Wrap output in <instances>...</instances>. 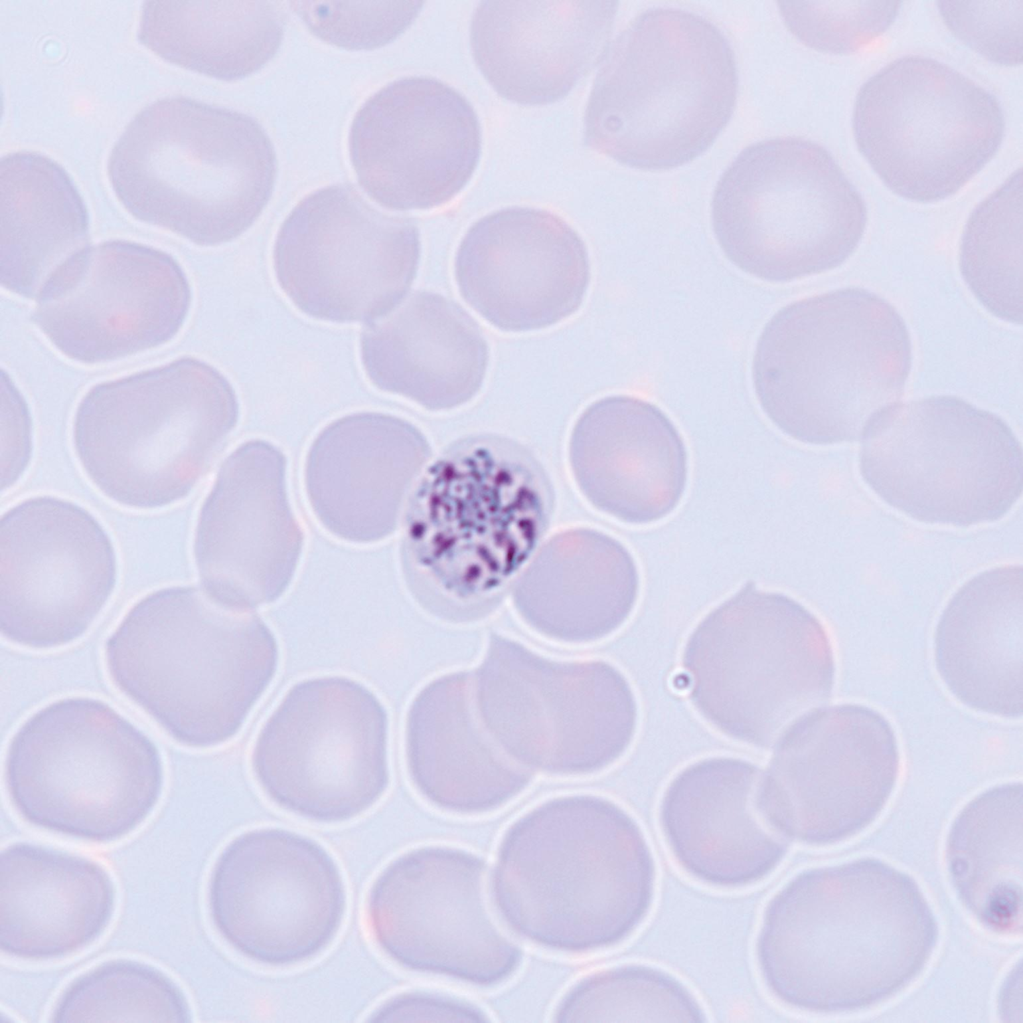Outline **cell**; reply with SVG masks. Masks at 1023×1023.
<instances>
[{
    "label": "cell",
    "mask_w": 1023,
    "mask_h": 1023,
    "mask_svg": "<svg viewBox=\"0 0 1023 1023\" xmlns=\"http://www.w3.org/2000/svg\"><path fill=\"white\" fill-rule=\"evenodd\" d=\"M935 915L908 874L875 858L798 875L769 905L758 942L764 977L796 1008L852 1012L913 982L936 947Z\"/></svg>",
    "instance_id": "6da1fadb"
},
{
    "label": "cell",
    "mask_w": 1023,
    "mask_h": 1023,
    "mask_svg": "<svg viewBox=\"0 0 1023 1023\" xmlns=\"http://www.w3.org/2000/svg\"><path fill=\"white\" fill-rule=\"evenodd\" d=\"M652 884L650 852L635 822L608 800L577 795L545 802L510 827L494 892L505 919L529 940L585 952L636 926Z\"/></svg>",
    "instance_id": "7a4b0ae2"
},
{
    "label": "cell",
    "mask_w": 1023,
    "mask_h": 1023,
    "mask_svg": "<svg viewBox=\"0 0 1023 1023\" xmlns=\"http://www.w3.org/2000/svg\"><path fill=\"white\" fill-rule=\"evenodd\" d=\"M106 660L117 687L174 739L210 747L237 733L266 690L277 645L251 609L172 587L127 613Z\"/></svg>",
    "instance_id": "3957f363"
},
{
    "label": "cell",
    "mask_w": 1023,
    "mask_h": 1023,
    "mask_svg": "<svg viewBox=\"0 0 1023 1023\" xmlns=\"http://www.w3.org/2000/svg\"><path fill=\"white\" fill-rule=\"evenodd\" d=\"M912 348L903 318L885 299L849 287L780 309L753 357L757 399L798 441H855L901 398Z\"/></svg>",
    "instance_id": "277c9868"
},
{
    "label": "cell",
    "mask_w": 1023,
    "mask_h": 1023,
    "mask_svg": "<svg viewBox=\"0 0 1023 1023\" xmlns=\"http://www.w3.org/2000/svg\"><path fill=\"white\" fill-rule=\"evenodd\" d=\"M737 93L734 52L715 24L681 9H648L604 55L585 111L584 142L631 168H677L714 143Z\"/></svg>",
    "instance_id": "5b68a950"
},
{
    "label": "cell",
    "mask_w": 1023,
    "mask_h": 1023,
    "mask_svg": "<svg viewBox=\"0 0 1023 1023\" xmlns=\"http://www.w3.org/2000/svg\"><path fill=\"white\" fill-rule=\"evenodd\" d=\"M274 147L252 117L187 97L142 109L114 144L111 187L137 220L204 246L231 241L267 205Z\"/></svg>",
    "instance_id": "8992f818"
},
{
    "label": "cell",
    "mask_w": 1023,
    "mask_h": 1023,
    "mask_svg": "<svg viewBox=\"0 0 1023 1023\" xmlns=\"http://www.w3.org/2000/svg\"><path fill=\"white\" fill-rule=\"evenodd\" d=\"M237 417L226 378L187 357L92 387L78 405L73 440L82 467L107 497L156 508L192 490Z\"/></svg>",
    "instance_id": "52a82bcc"
},
{
    "label": "cell",
    "mask_w": 1023,
    "mask_h": 1023,
    "mask_svg": "<svg viewBox=\"0 0 1023 1023\" xmlns=\"http://www.w3.org/2000/svg\"><path fill=\"white\" fill-rule=\"evenodd\" d=\"M700 713L726 735L768 746L826 701L835 676L828 634L802 604L745 584L708 613L683 654Z\"/></svg>",
    "instance_id": "ba28073f"
},
{
    "label": "cell",
    "mask_w": 1023,
    "mask_h": 1023,
    "mask_svg": "<svg viewBox=\"0 0 1023 1023\" xmlns=\"http://www.w3.org/2000/svg\"><path fill=\"white\" fill-rule=\"evenodd\" d=\"M7 787L30 824L72 838L109 842L138 827L162 787L157 748L106 703L54 702L14 735Z\"/></svg>",
    "instance_id": "9c48e42d"
},
{
    "label": "cell",
    "mask_w": 1023,
    "mask_h": 1023,
    "mask_svg": "<svg viewBox=\"0 0 1023 1023\" xmlns=\"http://www.w3.org/2000/svg\"><path fill=\"white\" fill-rule=\"evenodd\" d=\"M711 221L736 267L787 282L846 261L863 236L867 210L825 148L777 137L746 147L726 168L712 197Z\"/></svg>",
    "instance_id": "30bf717a"
},
{
    "label": "cell",
    "mask_w": 1023,
    "mask_h": 1023,
    "mask_svg": "<svg viewBox=\"0 0 1023 1023\" xmlns=\"http://www.w3.org/2000/svg\"><path fill=\"white\" fill-rule=\"evenodd\" d=\"M859 463L881 499L927 523L995 521L1022 493V448L1010 427L954 396L885 411L863 436Z\"/></svg>",
    "instance_id": "8fae6325"
},
{
    "label": "cell",
    "mask_w": 1023,
    "mask_h": 1023,
    "mask_svg": "<svg viewBox=\"0 0 1023 1023\" xmlns=\"http://www.w3.org/2000/svg\"><path fill=\"white\" fill-rule=\"evenodd\" d=\"M478 720L512 760L554 774L615 762L635 732L624 676L602 661H556L493 637L472 683Z\"/></svg>",
    "instance_id": "7c38bea8"
},
{
    "label": "cell",
    "mask_w": 1023,
    "mask_h": 1023,
    "mask_svg": "<svg viewBox=\"0 0 1023 1023\" xmlns=\"http://www.w3.org/2000/svg\"><path fill=\"white\" fill-rule=\"evenodd\" d=\"M852 129L862 156L895 194L946 199L997 153L1005 132L998 100L935 59L898 58L859 89Z\"/></svg>",
    "instance_id": "4fadbf2b"
},
{
    "label": "cell",
    "mask_w": 1023,
    "mask_h": 1023,
    "mask_svg": "<svg viewBox=\"0 0 1023 1023\" xmlns=\"http://www.w3.org/2000/svg\"><path fill=\"white\" fill-rule=\"evenodd\" d=\"M252 765L268 797L308 820L334 823L368 810L388 783L387 715L343 677L293 686L263 725Z\"/></svg>",
    "instance_id": "5bb4252c"
},
{
    "label": "cell",
    "mask_w": 1023,
    "mask_h": 1023,
    "mask_svg": "<svg viewBox=\"0 0 1023 1023\" xmlns=\"http://www.w3.org/2000/svg\"><path fill=\"white\" fill-rule=\"evenodd\" d=\"M420 255L407 218L388 215L349 184L305 196L277 234L279 285L304 313L323 320L376 319L401 302Z\"/></svg>",
    "instance_id": "9a60e30c"
},
{
    "label": "cell",
    "mask_w": 1023,
    "mask_h": 1023,
    "mask_svg": "<svg viewBox=\"0 0 1023 1023\" xmlns=\"http://www.w3.org/2000/svg\"><path fill=\"white\" fill-rule=\"evenodd\" d=\"M210 916L221 937L259 964L288 966L324 950L336 936L346 892L332 856L316 841L281 829L235 837L209 880Z\"/></svg>",
    "instance_id": "2e32d148"
},
{
    "label": "cell",
    "mask_w": 1023,
    "mask_h": 1023,
    "mask_svg": "<svg viewBox=\"0 0 1023 1023\" xmlns=\"http://www.w3.org/2000/svg\"><path fill=\"white\" fill-rule=\"evenodd\" d=\"M899 770L888 720L863 705H835L803 715L780 736L762 773L761 804L785 836L834 844L878 817Z\"/></svg>",
    "instance_id": "e0dca14e"
},
{
    "label": "cell",
    "mask_w": 1023,
    "mask_h": 1023,
    "mask_svg": "<svg viewBox=\"0 0 1023 1023\" xmlns=\"http://www.w3.org/2000/svg\"><path fill=\"white\" fill-rule=\"evenodd\" d=\"M367 918L380 949L413 971L490 985L519 961L493 918L483 863L460 850L423 847L393 860L371 887Z\"/></svg>",
    "instance_id": "ac0fdd59"
},
{
    "label": "cell",
    "mask_w": 1023,
    "mask_h": 1023,
    "mask_svg": "<svg viewBox=\"0 0 1023 1023\" xmlns=\"http://www.w3.org/2000/svg\"><path fill=\"white\" fill-rule=\"evenodd\" d=\"M116 581L110 538L78 505L48 496L11 508L0 523V626L9 640L51 648L81 636Z\"/></svg>",
    "instance_id": "d6986e66"
},
{
    "label": "cell",
    "mask_w": 1023,
    "mask_h": 1023,
    "mask_svg": "<svg viewBox=\"0 0 1023 1023\" xmlns=\"http://www.w3.org/2000/svg\"><path fill=\"white\" fill-rule=\"evenodd\" d=\"M190 302L189 283L174 258L115 240L67 262L40 293L33 320L64 355L95 364L168 342Z\"/></svg>",
    "instance_id": "ffe728a7"
},
{
    "label": "cell",
    "mask_w": 1023,
    "mask_h": 1023,
    "mask_svg": "<svg viewBox=\"0 0 1023 1023\" xmlns=\"http://www.w3.org/2000/svg\"><path fill=\"white\" fill-rule=\"evenodd\" d=\"M349 156L360 187L392 210H426L453 199L480 158L481 129L466 98L427 76L395 80L358 109Z\"/></svg>",
    "instance_id": "44dd1931"
},
{
    "label": "cell",
    "mask_w": 1023,
    "mask_h": 1023,
    "mask_svg": "<svg viewBox=\"0 0 1023 1023\" xmlns=\"http://www.w3.org/2000/svg\"><path fill=\"white\" fill-rule=\"evenodd\" d=\"M302 544L283 453L262 440L240 445L200 511L194 555L203 589L233 607L270 603L289 586Z\"/></svg>",
    "instance_id": "7402d4cb"
},
{
    "label": "cell",
    "mask_w": 1023,
    "mask_h": 1023,
    "mask_svg": "<svg viewBox=\"0 0 1023 1023\" xmlns=\"http://www.w3.org/2000/svg\"><path fill=\"white\" fill-rule=\"evenodd\" d=\"M464 300L507 332L543 329L581 306L590 281L586 246L560 216L508 207L475 222L455 257Z\"/></svg>",
    "instance_id": "603a6c76"
},
{
    "label": "cell",
    "mask_w": 1023,
    "mask_h": 1023,
    "mask_svg": "<svg viewBox=\"0 0 1023 1023\" xmlns=\"http://www.w3.org/2000/svg\"><path fill=\"white\" fill-rule=\"evenodd\" d=\"M429 455L424 435L404 419L370 412L340 418L318 434L307 453L310 506L340 539L382 540L400 524Z\"/></svg>",
    "instance_id": "cb8c5ba5"
},
{
    "label": "cell",
    "mask_w": 1023,
    "mask_h": 1023,
    "mask_svg": "<svg viewBox=\"0 0 1023 1023\" xmlns=\"http://www.w3.org/2000/svg\"><path fill=\"white\" fill-rule=\"evenodd\" d=\"M616 1H483L470 24L474 61L491 87L521 105L565 97L604 56Z\"/></svg>",
    "instance_id": "d4e9b609"
},
{
    "label": "cell",
    "mask_w": 1023,
    "mask_h": 1023,
    "mask_svg": "<svg viewBox=\"0 0 1023 1023\" xmlns=\"http://www.w3.org/2000/svg\"><path fill=\"white\" fill-rule=\"evenodd\" d=\"M568 459L585 499L630 524L666 517L687 483V451L678 429L659 407L633 396L590 404L572 428Z\"/></svg>",
    "instance_id": "484cf974"
},
{
    "label": "cell",
    "mask_w": 1023,
    "mask_h": 1023,
    "mask_svg": "<svg viewBox=\"0 0 1023 1023\" xmlns=\"http://www.w3.org/2000/svg\"><path fill=\"white\" fill-rule=\"evenodd\" d=\"M762 773L747 761L714 757L691 764L670 783L661 807L663 829L696 877L743 885L780 860L786 836L762 807Z\"/></svg>",
    "instance_id": "4316f807"
},
{
    "label": "cell",
    "mask_w": 1023,
    "mask_h": 1023,
    "mask_svg": "<svg viewBox=\"0 0 1023 1023\" xmlns=\"http://www.w3.org/2000/svg\"><path fill=\"white\" fill-rule=\"evenodd\" d=\"M361 351L377 387L432 411L469 402L488 365L477 322L454 301L428 291L377 317L363 333Z\"/></svg>",
    "instance_id": "83f0119b"
},
{
    "label": "cell",
    "mask_w": 1023,
    "mask_h": 1023,
    "mask_svg": "<svg viewBox=\"0 0 1023 1023\" xmlns=\"http://www.w3.org/2000/svg\"><path fill=\"white\" fill-rule=\"evenodd\" d=\"M115 891L88 858L29 843L0 856V946L8 955L50 960L92 943L107 927Z\"/></svg>",
    "instance_id": "f1b7e54d"
},
{
    "label": "cell",
    "mask_w": 1023,
    "mask_h": 1023,
    "mask_svg": "<svg viewBox=\"0 0 1023 1023\" xmlns=\"http://www.w3.org/2000/svg\"><path fill=\"white\" fill-rule=\"evenodd\" d=\"M639 574L629 550L589 528L551 537L518 577L513 603L538 633L566 643H588L617 630L631 614Z\"/></svg>",
    "instance_id": "f546056e"
},
{
    "label": "cell",
    "mask_w": 1023,
    "mask_h": 1023,
    "mask_svg": "<svg viewBox=\"0 0 1023 1023\" xmlns=\"http://www.w3.org/2000/svg\"><path fill=\"white\" fill-rule=\"evenodd\" d=\"M411 778L434 805L457 813L495 809L528 783L523 767L487 735L467 673L440 677L413 700L406 721Z\"/></svg>",
    "instance_id": "4dcf8cb0"
},
{
    "label": "cell",
    "mask_w": 1023,
    "mask_h": 1023,
    "mask_svg": "<svg viewBox=\"0 0 1023 1023\" xmlns=\"http://www.w3.org/2000/svg\"><path fill=\"white\" fill-rule=\"evenodd\" d=\"M1009 565L966 582L935 631L938 673L966 706L1006 718L1023 711V573Z\"/></svg>",
    "instance_id": "1f68e13d"
},
{
    "label": "cell",
    "mask_w": 1023,
    "mask_h": 1023,
    "mask_svg": "<svg viewBox=\"0 0 1023 1023\" xmlns=\"http://www.w3.org/2000/svg\"><path fill=\"white\" fill-rule=\"evenodd\" d=\"M0 190L1 284L31 298L86 248L87 209L63 167L36 152L2 157Z\"/></svg>",
    "instance_id": "d6a6232c"
},
{
    "label": "cell",
    "mask_w": 1023,
    "mask_h": 1023,
    "mask_svg": "<svg viewBox=\"0 0 1023 1023\" xmlns=\"http://www.w3.org/2000/svg\"><path fill=\"white\" fill-rule=\"evenodd\" d=\"M285 13L276 1H145L137 38L160 58L233 81L279 49Z\"/></svg>",
    "instance_id": "836d02e7"
},
{
    "label": "cell",
    "mask_w": 1023,
    "mask_h": 1023,
    "mask_svg": "<svg viewBox=\"0 0 1023 1023\" xmlns=\"http://www.w3.org/2000/svg\"><path fill=\"white\" fill-rule=\"evenodd\" d=\"M1021 783L979 794L954 819L946 841V864L967 910L997 934L1022 931Z\"/></svg>",
    "instance_id": "e575fe53"
},
{
    "label": "cell",
    "mask_w": 1023,
    "mask_h": 1023,
    "mask_svg": "<svg viewBox=\"0 0 1023 1023\" xmlns=\"http://www.w3.org/2000/svg\"><path fill=\"white\" fill-rule=\"evenodd\" d=\"M960 270L994 316L1022 323V170L971 213L960 245Z\"/></svg>",
    "instance_id": "d590c367"
},
{
    "label": "cell",
    "mask_w": 1023,
    "mask_h": 1023,
    "mask_svg": "<svg viewBox=\"0 0 1023 1023\" xmlns=\"http://www.w3.org/2000/svg\"><path fill=\"white\" fill-rule=\"evenodd\" d=\"M54 1022H189L182 990L160 970L111 960L73 980L52 1013Z\"/></svg>",
    "instance_id": "8d00e7d4"
},
{
    "label": "cell",
    "mask_w": 1023,
    "mask_h": 1023,
    "mask_svg": "<svg viewBox=\"0 0 1023 1023\" xmlns=\"http://www.w3.org/2000/svg\"><path fill=\"white\" fill-rule=\"evenodd\" d=\"M559 1022H699L693 997L675 980L647 968L626 967L585 978L561 1001Z\"/></svg>",
    "instance_id": "74e56055"
},
{
    "label": "cell",
    "mask_w": 1023,
    "mask_h": 1023,
    "mask_svg": "<svg viewBox=\"0 0 1023 1023\" xmlns=\"http://www.w3.org/2000/svg\"><path fill=\"white\" fill-rule=\"evenodd\" d=\"M898 1L780 2L790 32L804 45L830 54H851L881 36L894 22Z\"/></svg>",
    "instance_id": "f35d334b"
},
{
    "label": "cell",
    "mask_w": 1023,
    "mask_h": 1023,
    "mask_svg": "<svg viewBox=\"0 0 1023 1023\" xmlns=\"http://www.w3.org/2000/svg\"><path fill=\"white\" fill-rule=\"evenodd\" d=\"M316 37L349 50L382 47L402 34L421 10L420 1H292Z\"/></svg>",
    "instance_id": "ab89813d"
},
{
    "label": "cell",
    "mask_w": 1023,
    "mask_h": 1023,
    "mask_svg": "<svg viewBox=\"0 0 1023 1023\" xmlns=\"http://www.w3.org/2000/svg\"><path fill=\"white\" fill-rule=\"evenodd\" d=\"M937 4L947 27L968 47L996 64L1021 63L1023 1Z\"/></svg>",
    "instance_id": "60d3db41"
},
{
    "label": "cell",
    "mask_w": 1023,
    "mask_h": 1023,
    "mask_svg": "<svg viewBox=\"0 0 1023 1023\" xmlns=\"http://www.w3.org/2000/svg\"><path fill=\"white\" fill-rule=\"evenodd\" d=\"M374 1022H482L485 1015L472 1005L449 997L410 992L397 995L373 1013Z\"/></svg>",
    "instance_id": "b9f144b4"
}]
</instances>
